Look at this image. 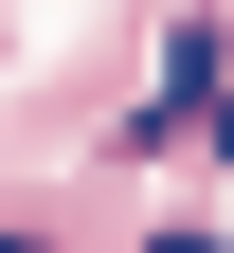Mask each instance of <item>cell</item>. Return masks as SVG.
I'll return each mask as SVG.
<instances>
[{
  "label": "cell",
  "mask_w": 234,
  "mask_h": 253,
  "mask_svg": "<svg viewBox=\"0 0 234 253\" xmlns=\"http://www.w3.org/2000/svg\"><path fill=\"white\" fill-rule=\"evenodd\" d=\"M144 253H216V235H144Z\"/></svg>",
  "instance_id": "cell-1"
},
{
  "label": "cell",
  "mask_w": 234,
  "mask_h": 253,
  "mask_svg": "<svg viewBox=\"0 0 234 253\" xmlns=\"http://www.w3.org/2000/svg\"><path fill=\"white\" fill-rule=\"evenodd\" d=\"M0 253H18V235H0Z\"/></svg>",
  "instance_id": "cell-2"
}]
</instances>
